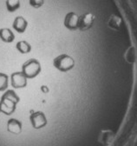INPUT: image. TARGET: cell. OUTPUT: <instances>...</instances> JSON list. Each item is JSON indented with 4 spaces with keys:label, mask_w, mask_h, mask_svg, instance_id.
Instances as JSON below:
<instances>
[{
    "label": "cell",
    "mask_w": 137,
    "mask_h": 146,
    "mask_svg": "<svg viewBox=\"0 0 137 146\" xmlns=\"http://www.w3.org/2000/svg\"><path fill=\"white\" fill-rule=\"evenodd\" d=\"M49 88L46 86V85H42L41 86V91L42 92H43V93H48L49 92Z\"/></svg>",
    "instance_id": "9a60e30c"
},
{
    "label": "cell",
    "mask_w": 137,
    "mask_h": 146,
    "mask_svg": "<svg viewBox=\"0 0 137 146\" xmlns=\"http://www.w3.org/2000/svg\"><path fill=\"white\" fill-rule=\"evenodd\" d=\"M20 7L19 0H7L6 1V8L10 12H14Z\"/></svg>",
    "instance_id": "7c38bea8"
},
{
    "label": "cell",
    "mask_w": 137,
    "mask_h": 146,
    "mask_svg": "<svg viewBox=\"0 0 137 146\" xmlns=\"http://www.w3.org/2000/svg\"><path fill=\"white\" fill-rule=\"evenodd\" d=\"M95 21V16L90 13L87 12L85 14H82L79 17L78 19V30L81 31H86L90 30L94 24Z\"/></svg>",
    "instance_id": "5b68a950"
},
{
    "label": "cell",
    "mask_w": 137,
    "mask_h": 146,
    "mask_svg": "<svg viewBox=\"0 0 137 146\" xmlns=\"http://www.w3.org/2000/svg\"><path fill=\"white\" fill-rule=\"evenodd\" d=\"M28 26V23L23 17H16L13 22V28L18 33H24Z\"/></svg>",
    "instance_id": "9c48e42d"
},
{
    "label": "cell",
    "mask_w": 137,
    "mask_h": 146,
    "mask_svg": "<svg viewBox=\"0 0 137 146\" xmlns=\"http://www.w3.org/2000/svg\"><path fill=\"white\" fill-rule=\"evenodd\" d=\"M41 70L40 63L35 58L29 59L22 66V73L27 78H34L38 77L41 72Z\"/></svg>",
    "instance_id": "3957f363"
},
{
    "label": "cell",
    "mask_w": 137,
    "mask_h": 146,
    "mask_svg": "<svg viewBox=\"0 0 137 146\" xmlns=\"http://www.w3.org/2000/svg\"><path fill=\"white\" fill-rule=\"evenodd\" d=\"M19 97L14 90H6L0 100V111L5 115L12 114L15 111L16 104L19 103Z\"/></svg>",
    "instance_id": "6da1fadb"
},
{
    "label": "cell",
    "mask_w": 137,
    "mask_h": 146,
    "mask_svg": "<svg viewBox=\"0 0 137 146\" xmlns=\"http://www.w3.org/2000/svg\"><path fill=\"white\" fill-rule=\"evenodd\" d=\"M9 84V77L5 73L0 72V91L7 90Z\"/></svg>",
    "instance_id": "4fadbf2b"
},
{
    "label": "cell",
    "mask_w": 137,
    "mask_h": 146,
    "mask_svg": "<svg viewBox=\"0 0 137 146\" xmlns=\"http://www.w3.org/2000/svg\"><path fill=\"white\" fill-rule=\"evenodd\" d=\"M78 19L79 17L73 11L68 12L64 17L63 25L64 26L71 31H75L78 30Z\"/></svg>",
    "instance_id": "8992f818"
},
{
    "label": "cell",
    "mask_w": 137,
    "mask_h": 146,
    "mask_svg": "<svg viewBox=\"0 0 137 146\" xmlns=\"http://www.w3.org/2000/svg\"><path fill=\"white\" fill-rule=\"evenodd\" d=\"M23 124L21 121L16 118H11L7 122V131L14 135H18L22 132Z\"/></svg>",
    "instance_id": "ba28073f"
},
{
    "label": "cell",
    "mask_w": 137,
    "mask_h": 146,
    "mask_svg": "<svg viewBox=\"0 0 137 146\" xmlns=\"http://www.w3.org/2000/svg\"><path fill=\"white\" fill-rule=\"evenodd\" d=\"M16 48L20 53L22 54H26L29 53L31 50V46L30 44L26 42V41H19L16 45Z\"/></svg>",
    "instance_id": "8fae6325"
},
{
    "label": "cell",
    "mask_w": 137,
    "mask_h": 146,
    "mask_svg": "<svg viewBox=\"0 0 137 146\" xmlns=\"http://www.w3.org/2000/svg\"><path fill=\"white\" fill-rule=\"evenodd\" d=\"M44 4V0H30V5L33 7L38 9L42 7Z\"/></svg>",
    "instance_id": "5bb4252c"
},
{
    "label": "cell",
    "mask_w": 137,
    "mask_h": 146,
    "mask_svg": "<svg viewBox=\"0 0 137 146\" xmlns=\"http://www.w3.org/2000/svg\"><path fill=\"white\" fill-rule=\"evenodd\" d=\"M11 84L15 89L24 88L27 85V78L22 72H14L11 76Z\"/></svg>",
    "instance_id": "52a82bcc"
},
{
    "label": "cell",
    "mask_w": 137,
    "mask_h": 146,
    "mask_svg": "<svg viewBox=\"0 0 137 146\" xmlns=\"http://www.w3.org/2000/svg\"><path fill=\"white\" fill-rule=\"evenodd\" d=\"M53 65L62 72H67L72 70L75 66V60L68 54H60L53 60Z\"/></svg>",
    "instance_id": "7a4b0ae2"
},
{
    "label": "cell",
    "mask_w": 137,
    "mask_h": 146,
    "mask_svg": "<svg viewBox=\"0 0 137 146\" xmlns=\"http://www.w3.org/2000/svg\"><path fill=\"white\" fill-rule=\"evenodd\" d=\"M0 38L5 43H11L15 39V36L10 29L4 28L0 30Z\"/></svg>",
    "instance_id": "30bf717a"
},
{
    "label": "cell",
    "mask_w": 137,
    "mask_h": 146,
    "mask_svg": "<svg viewBox=\"0 0 137 146\" xmlns=\"http://www.w3.org/2000/svg\"><path fill=\"white\" fill-rule=\"evenodd\" d=\"M30 121L34 129H42L47 124V118L45 114L42 111H35L30 115Z\"/></svg>",
    "instance_id": "277c9868"
}]
</instances>
